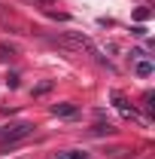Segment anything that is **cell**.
<instances>
[{"label": "cell", "instance_id": "1", "mask_svg": "<svg viewBox=\"0 0 155 159\" xmlns=\"http://www.w3.org/2000/svg\"><path fill=\"white\" fill-rule=\"evenodd\" d=\"M31 135H34V125L31 122H9V125L0 129V147H12V144L31 138Z\"/></svg>", "mask_w": 155, "mask_h": 159}, {"label": "cell", "instance_id": "2", "mask_svg": "<svg viewBox=\"0 0 155 159\" xmlns=\"http://www.w3.org/2000/svg\"><path fill=\"white\" fill-rule=\"evenodd\" d=\"M113 101H116V107H119V113H122V116H137L134 104H131L128 98H122L119 92H113Z\"/></svg>", "mask_w": 155, "mask_h": 159}, {"label": "cell", "instance_id": "3", "mask_svg": "<svg viewBox=\"0 0 155 159\" xmlns=\"http://www.w3.org/2000/svg\"><path fill=\"white\" fill-rule=\"evenodd\" d=\"M52 116H76V104H70V101H61V104H52Z\"/></svg>", "mask_w": 155, "mask_h": 159}, {"label": "cell", "instance_id": "4", "mask_svg": "<svg viewBox=\"0 0 155 159\" xmlns=\"http://www.w3.org/2000/svg\"><path fill=\"white\" fill-rule=\"evenodd\" d=\"M134 74L146 80V77H152V74H155V64H152L149 58H137V64H134Z\"/></svg>", "mask_w": 155, "mask_h": 159}, {"label": "cell", "instance_id": "5", "mask_svg": "<svg viewBox=\"0 0 155 159\" xmlns=\"http://www.w3.org/2000/svg\"><path fill=\"white\" fill-rule=\"evenodd\" d=\"M58 159H91V156H88V150H64L58 153Z\"/></svg>", "mask_w": 155, "mask_h": 159}, {"label": "cell", "instance_id": "6", "mask_svg": "<svg viewBox=\"0 0 155 159\" xmlns=\"http://www.w3.org/2000/svg\"><path fill=\"white\" fill-rule=\"evenodd\" d=\"M91 132H94V135H113L116 129H113V122H94Z\"/></svg>", "mask_w": 155, "mask_h": 159}, {"label": "cell", "instance_id": "7", "mask_svg": "<svg viewBox=\"0 0 155 159\" xmlns=\"http://www.w3.org/2000/svg\"><path fill=\"white\" fill-rule=\"evenodd\" d=\"M149 16H152V12H149L146 6H140V9H137V12H134V19H137V21H146V19H149Z\"/></svg>", "mask_w": 155, "mask_h": 159}, {"label": "cell", "instance_id": "8", "mask_svg": "<svg viewBox=\"0 0 155 159\" xmlns=\"http://www.w3.org/2000/svg\"><path fill=\"white\" fill-rule=\"evenodd\" d=\"M49 89H52V83H40L37 89H34V95H46V92H49Z\"/></svg>", "mask_w": 155, "mask_h": 159}, {"label": "cell", "instance_id": "9", "mask_svg": "<svg viewBox=\"0 0 155 159\" xmlns=\"http://www.w3.org/2000/svg\"><path fill=\"white\" fill-rule=\"evenodd\" d=\"M43 3H52V0H43Z\"/></svg>", "mask_w": 155, "mask_h": 159}]
</instances>
